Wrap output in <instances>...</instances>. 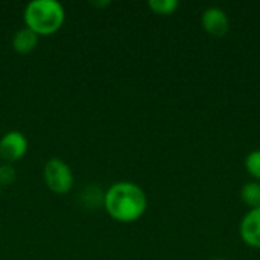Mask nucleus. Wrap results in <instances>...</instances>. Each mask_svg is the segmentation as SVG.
Wrapping results in <instances>:
<instances>
[{
  "label": "nucleus",
  "mask_w": 260,
  "mask_h": 260,
  "mask_svg": "<svg viewBox=\"0 0 260 260\" xmlns=\"http://www.w3.org/2000/svg\"><path fill=\"white\" fill-rule=\"evenodd\" d=\"M15 180V172L11 165H0V183L2 184H11Z\"/></svg>",
  "instance_id": "9b49d317"
},
{
  "label": "nucleus",
  "mask_w": 260,
  "mask_h": 260,
  "mask_svg": "<svg viewBox=\"0 0 260 260\" xmlns=\"http://www.w3.org/2000/svg\"><path fill=\"white\" fill-rule=\"evenodd\" d=\"M43 178H44L47 189L56 195L69 193L75 183L72 168L58 157H52L44 163Z\"/></svg>",
  "instance_id": "7ed1b4c3"
},
{
  "label": "nucleus",
  "mask_w": 260,
  "mask_h": 260,
  "mask_svg": "<svg viewBox=\"0 0 260 260\" xmlns=\"http://www.w3.org/2000/svg\"><path fill=\"white\" fill-rule=\"evenodd\" d=\"M27 148V139L21 131H8L0 139V160L6 165H12L26 155Z\"/></svg>",
  "instance_id": "20e7f679"
},
{
  "label": "nucleus",
  "mask_w": 260,
  "mask_h": 260,
  "mask_svg": "<svg viewBox=\"0 0 260 260\" xmlns=\"http://www.w3.org/2000/svg\"><path fill=\"white\" fill-rule=\"evenodd\" d=\"M0 161H2V160H0Z\"/></svg>",
  "instance_id": "ddd939ff"
},
{
  "label": "nucleus",
  "mask_w": 260,
  "mask_h": 260,
  "mask_svg": "<svg viewBox=\"0 0 260 260\" xmlns=\"http://www.w3.org/2000/svg\"><path fill=\"white\" fill-rule=\"evenodd\" d=\"M241 198L242 201L251 209H259L260 207V181H248L242 186L241 190Z\"/></svg>",
  "instance_id": "6e6552de"
},
{
  "label": "nucleus",
  "mask_w": 260,
  "mask_h": 260,
  "mask_svg": "<svg viewBox=\"0 0 260 260\" xmlns=\"http://www.w3.org/2000/svg\"><path fill=\"white\" fill-rule=\"evenodd\" d=\"M215 260H225V259H215Z\"/></svg>",
  "instance_id": "f8f14e48"
},
{
  "label": "nucleus",
  "mask_w": 260,
  "mask_h": 260,
  "mask_svg": "<svg viewBox=\"0 0 260 260\" xmlns=\"http://www.w3.org/2000/svg\"><path fill=\"white\" fill-rule=\"evenodd\" d=\"M24 26L38 37L58 32L66 20V9L56 0H32L23 11Z\"/></svg>",
  "instance_id": "f03ea898"
},
{
  "label": "nucleus",
  "mask_w": 260,
  "mask_h": 260,
  "mask_svg": "<svg viewBox=\"0 0 260 260\" xmlns=\"http://www.w3.org/2000/svg\"><path fill=\"white\" fill-rule=\"evenodd\" d=\"M38 35L30 30L29 27L23 26L20 27L14 37H12V47L17 53H21V55H27L30 52H34V49L37 47L38 44Z\"/></svg>",
  "instance_id": "0eeeda50"
},
{
  "label": "nucleus",
  "mask_w": 260,
  "mask_h": 260,
  "mask_svg": "<svg viewBox=\"0 0 260 260\" xmlns=\"http://www.w3.org/2000/svg\"><path fill=\"white\" fill-rule=\"evenodd\" d=\"M104 209L114 221L129 224L139 221L145 215L148 198L139 184L117 181L104 193Z\"/></svg>",
  "instance_id": "f257e3e1"
},
{
  "label": "nucleus",
  "mask_w": 260,
  "mask_h": 260,
  "mask_svg": "<svg viewBox=\"0 0 260 260\" xmlns=\"http://www.w3.org/2000/svg\"><path fill=\"white\" fill-rule=\"evenodd\" d=\"M148 6L157 15H171L178 9L180 2L178 0H149Z\"/></svg>",
  "instance_id": "1a4fd4ad"
},
{
  "label": "nucleus",
  "mask_w": 260,
  "mask_h": 260,
  "mask_svg": "<svg viewBox=\"0 0 260 260\" xmlns=\"http://www.w3.org/2000/svg\"><path fill=\"white\" fill-rule=\"evenodd\" d=\"M241 238L253 248L260 250V207L251 209L241 222Z\"/></svg>",
  "instance_id": "423d86ee"
},
{
  "label": "nucleus",
  "mask_w": 260,
  "mask_h": 260,
  "mask_svg": "<svg viewBox=\"0 0 260 260\" xmlns=\"http://www.w3.org/2000/svg\"><path fill=\"white\" fill-rule=\"evenodd\" d=\"M245 169L251 177L256 178V181H260V149L251 151L245 157Z\"/></svg>",
  "instance_id": "9d476101"
},
{
  "label": "nucleus",
  "mask_w": 260,
  "mask_h": 260,
  "mask_svg": "<svg viewBox=\"0 0 260 260\" xmlns=\"http://www.w3.org/2000/svg\"><path fill=\"white\" fill-rule=\"evenodd\" d=\"M201 24L207 34H210L212 37H218V38L225 37L230 29L229 15L225 14L222 8H218V6H210L203 12Z\"/></svg>",
  "instance_id": "39448f33"
}]
</instances>
